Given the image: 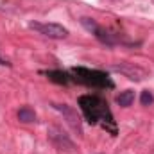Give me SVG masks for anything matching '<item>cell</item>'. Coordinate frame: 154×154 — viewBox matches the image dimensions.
I'll return each instance as SVG.
<instances>
[{
  "mask_svg": "<svg viewBox=\"0 0 154 154\" xmlns=\"http://www.w3.org/2000/svg\"><path fill=\"white\" fill-rule=\"evenodd\" d=\"M79 104L90 124H97L99 120H104L113 125V115L104 99H100L97 95H82V97H79Z\"/></svg>",
  "mask_w": 154,
  "mask_h": 154,
  "instance_id": "obj_1",
  "label": "cell"
},
{
  "mask_svg": "<svg viewBox=\"0 0 154 154\" xmlns=\"http://www.w3.org/2000/svg\"><path fill=\"white\" fill-rule=\"evenodd\" d=\"M74 74H77V81L86 84V86H95V88H104V86H113V82L104 75L102 72L95 70H86V68H74Z\"/></svg>",
  "mask_w": 154,
  "mask_h": 154,
  "instance_id": "obj_2",
  "label": "cell"
},
{
  "mask_svg": "<svg viewBox=\"0 0 154 154\" xmlns=\"http://www.w3.org/2000/svg\"><path fill=\"white\" fill-rule=\"evenodd\" d=\"M31 29L38 31L39 34L47 36V38H52V39H63L68 36V29L59 25V23H38V22H31L29 23Z\"/></svg>",
  "mask_w": 154,
  "mask_h": 154,
  "instance_id": "obj_3",
  "label": "cell"
},
{
  "mask_svg": "<svg viewBox=\"0 0 154 154\" xmlns=\"http://www.w3.org/2000/svg\"><path fill=\"white\" fill-rule=\"evenodd\" d=\"M113 70H115V72H120V74H124V75H127L129 79H133V81H142V79L145 77V70H142L140 66H134V65H131V63H125V65H115Z\"/></svg>",
  "mask_w": 154,
  "mask_h": 154,
  "instance_id": "obj_4",
  "label": "cell"
},
{
  "mask_svg": "<svg viewBox=\"0 0 154 154\" xmlns=\"http://www.w3.org/2000/svg\"><path fill=\"white\" fill-rule=\"evenodd\" d=\"M48 138H50V142H52L59 151H63V149H65V145H66L68 149H72V142H70L65 134H61L56 127H52V129L48 131Z\"/></svg>",
  "mask_w": 154,
  "mask_h": 154,
  "instance_id": "obj_5",
  "label": "cell"
},
{
  "mask_svg": "<svg viewBox=\"0 0 154 154\" xmlns=\"http://www.w3.org/2000/svg\"><path fill=\"white\" fill-rule=\"evenodd\" d=\"M56 109H59L61 113H65L66 115V118H68V124L72 125V127H75V129H79V116L66 106V104H56Z\"/></svg>",
  "mask_w": 154,
  "mask_h": 154,
  "instance_id": "obj_6",
  "label": "cell"
},
{
  "mask_svg": "<svg viewBox=\"0 0 154 154\" xmlns=\"http://www.w3.org/2000/svg\"><path fill=\"white\" fill-rule=\"evenodd\" d=\"M133 102H134V91L133 90H125L116 97V104L120 108H129Z\"/></svg>",
  "mask_w": 154,
  "mask_h": 154,
  "instance_id": "obj_7",
  "label": "cell"
},
{
  "mask_svg": "<svg viewBox=\"0 0 154 154\" xmlns=\"http://www.w3.org/2000/svg\"><path fill=\"white\" fill-rule=\"evenodd\" d=\"M18 120L20 122H23V124H31V122H36V113H34V109H31V108H20L18 109Z\"/></svg>",
  "mask_w": 154,
  "mask_h": 154,
  "instance_id": "obj_8",
  "label": "cell"
},
{
  "mask_svg": "<svg viewBox=\"0 0 154 154\" xmlns=\"http://www.w3.org/2000/svg\"><path fill=\"white\" fill-rule=\"evenodd\" d=\"M47 75H48L50 81L59 82V84H68L70 82V75L65 74V72H47Z\"/></svg>",
  "mask_w": 154,
  "mask_h": 154,
  "instance_id": "obj_9",
  "label": "cell"
},
{
  "mask_svg": "<svg viewBox=\"0 0 154 154\" xmlns=\"http://www.w3.org/2000/svg\"><path fill=\"white\" fill-rule=\"evenodd\" d=\"M81 25H82L86 31H90L91 34H95V31L99 29V23H97L93 18H88V16H82V18H81Z\"/></svg>",
  "mask_w": 154,
  "mask_h": 154,
  "instance_id": "obj_10",
  "label": "cell"
},
{
  "mask_svg": "<svg viewBox=\"0 0 154 154\" xmlns=\"http://www.w3.org/2000/svg\"><path fill=\"white\" fill-rule=\"evenodd\" d=\"M140 102H142V106H151L154 102V95L149 91V90H145V91H142V97H140Z\"/></svg>",
  "mask_w": 154,
  "mask_h": 154,
  "instance_id": "obj_11",
  "label": "cell"
},
{
  "mask_svg": "<svg viewBox=\"0 0 154 154\" xmlns=\"http://www.w3.org/2000/svg\"><path fill=\"white\" fill-rule=\"evenodd\" d=\"M0 65H7V66H9V65H11V63H7V61H5V59H2V57H0Z\"/></svg>",
  "mask_w": 154,
  "mask_h": 154,
  "instance_id": "obj_12",
  "label": "cell"
}]
</instances>
